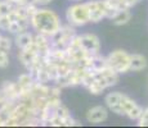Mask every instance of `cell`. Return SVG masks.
Listing matches in <instances>:
<instances>
[{"instance_id":"obj_1","label":"cell","mask_w":148,"mask_h":128,"mask_svg":"<svg viewBox=\"0 0 148 128\" xmlns=\"http://www.w3.org/2000/svg\"><path fill=\"white\" fill-rule=\"evenodd\" d=\"M61 26L59 16L48 8H38L31 17V27L36 31V33H41L48 37H52L61 28Z\"/></svg>"},{"instance_id":"obj_2","label":"cell","mask_w":148,"mask_h":128,"mask_svg":"<svg viewBox=\"0 0 148 128\" xmlns=\"http://www.w3.org/2000/svg\"><path fill=\"white\" fill-rule=\"evenodd\" d=\"M67 23L73 27H82L90 23V12L88 1H77L66 9Z\"/></svg>"},{"instance_id":"obj_3","label":"cell","mask_w":148,"mask_h":128,"mask_svg":"<svg viewBox=\"0 0 148 128\" xmlns=\"http://www.w3.org/2000/svg\"><path fill=\"white\" fill-rule=\"evenodd\" d=\"M130 62H132V54L122 49L113 50L107 55L108 67L117 72L119 74L130 72Z\"/></svg>"},{"instance_id":"obj_4","label":"cell","mask_w":148,"mask_h":128,"mask_svg":"<svg viewBox=\"0 0 148 128\" xmlns=\"http://www.w3.org/2000/svg\"><path fill=\"white\" fill-rule=\"evenodd\" d=\"M76 36H77V33H76V27L71 26L70 23L62 24L61 28L50 37L52 47L67 50V47L70 46V44L72 42V40L75 39Z\"/></svg>"},{"instance_id":"obj_5","label":"cell","mask_w":148,"mask_h":128,"mask_svg":"<svg viewBox=\"0 0 148 128\" xmlns=\"http://www.w3.org/2000/svg\"><path fill=\"white\" fill-rule=\"evenodd\" d=\"M90 23H98L103 18H107V0H89Z\"/></svg>"},{"instance_id":"obj_6","label":"cell","mask_w":148,"mask_h":128,"mask_svg":"<svg viewBox=\"0 0 148 128\" xmlns=\"http://www.w3.org/2000/svg\"><path fill=\"white\" fill-rule=\"evenodd\" d=\"M79 41H80L82 49L88 51L89 54H92V55L101 53V41H99L98 36L94 35V33H82V35H79Z\"/></svg>"},{"instance_id":"obj_7","label":"cell","mask_w":148,"mask_h":128,"mask_svg":"<svg viewBox=\"0 0 148 128\" xmlns=\"http://www.w3.org/2000/svg\"><path fill=\"white\" fill-rule=\"evenodd\" d=\"M1 92L5 95V98L8 99L9 101L17 102L21 101L22 99V90L19 87V85L17 82H4L1 86Z\"/></svg>"},{"instance_id":"obj_8","label":"cell","mask_w":148,"mask_h":128,"mask_svg":"<svg viewBox=\"0 0 148 128\" xmlns=\"http://www.w3.org/2000/svg\"><path fill=\"white\" fill-rule=\"evenodd\" d=\"M108 118V110L104 106H94L88 110L86 113V121L89 123H103Z\"/></svg>"},{"instance_id":"obj_9","label":"cell","mask_w":148,"mask_h":128,"mask_svg":"<svg viewBox=\"0 0 148 128\" xmlns=\"http://www.w3.org/2000/svg\"><path fill=\"white\" fill-rule=\"evenodd\" d=\"M17 83L19 85V87H21L22 98H23L26 93H28L31 91V89L34 87V85L36 83V79H35V77L31 74L30 72H27V73H23V74H21L18 77ZM21 100H22V99H21Z\"/></svg>"},{"instance_id":"obj_10","label":"cell","mask_w":148,"mask_h":128,"mask_svg":"<svg viewBox=\"0 0 148 128\" xmlns=\"http://www.w3.org/2000/svg\"><path fill=\"white\" fill-rule=\"evenodd\" d=\"M34 39H35V35L26 31V32H22V33H19V35H16V37H14V44H16L18 50H23L32 44Z\"/></svg>"},{"instance_id":"obj_11","label":"cell","mask_w":148,"mask_h":128,"mask_svg":"<svg viewBox=\"0 0 148 128\" xmlns=\"http://www.w3.org/2000/svg\"><path fill=\"white\" fill-rule=\"evenodd\" d=\"M147 59L146 56L140 54H132V62H130V72H139L147 68Z\"/></svg>"},{"instance_id":"obj_12","label":"cell","mask_w":148,"mask_h":128,"mask_svg":"<svg viewBox=\"0 0 148 128\" xmlns=\"http://www.w3.org/2000/svg\"><path fill=\"white\" fill-rule=\"evenodd\" d=\"M132 19V13H130L129 9H122V10H119L116 13V16L113 17L111 21L115 26H124L126 24L127 22Z\"/></svg>"},{"instance_id":"obj_13","label":"cell","mask_w":148,"mask_h":128,"mask_svg":"<svg viewBox=\"0 0 148 128\" xmlns=\"http://www.w3.org/2000/svg\"><path fill=\"white\" fill-rule=\"evenodd\" d=\"M120 105H121V109H122V115L124 116H127L130 114V112H132L133 109L136 106V102L133 100V99H130L127 95H122V99H121V102H120Z\"/></svg>"},{"instance_id":"obj_14","label":"cell","mask_w":148,"mask_h":128,"mask_svg":"<svg viewBox=\"0 0 148 128\" xmlns=\"http://www.w3.org/2000/svg\"><path fill=\"white\" fill-rule=\"evenodd\" d=\"M107 67H108L107 56L101 55V53L93 55V58H92V69L102 70V69H104V68H107Z\"/></svg>"},{"instance_id":"obj_15","label":"cell","mask_w":148,"mask_h":128,"mask_svg":"<svg viewBox=\"0 0 148 128\" xmlns=\"http://www.w3.org/2000/svg\"><path fill=\"white\" fill-rule=\"evenodd\" d=\"M122 95H124V93L117 92V91L108 93L106 98H104V102H106V105L108 106V109H112L113 106H116V105L120 104L121 99H122Z\"/></svg>"},{"instance_id":"obj_16","label":"cell","mask_w":148,"mask_h":128,"mask_svg":"<svg viewBox=\"0 0 148 128\" xmlns=\"http://www.w3.org/2000/svg\"><path fill=\"white\" fill-rule=\"evenodd\" d=\"M14 9V5L8 0H0V16H9Z\"/></svg>"},{"instance_id":"obj_17","label":"cell","mask_w":148,"mask_h":128,"mask_svg":"<svg viewBox=\"0 0 148 128\" xmlns=\"http://www.w3.org/2000/svg\"><path fill=\"white\" fill-rule=\"evenodd\" d=\"M13 41L9 37H7V36L1 35V37H0V50H4V51H8V53H9L10 49H12Z\"/></svg>"},{"instance_id":"obj_18","label":"cell","mask_w":148,"mask_h":128,"mask_svg":"<svg viewBox=\"0 0 148 128\" xmlns=\"http://www.w3.org/2000/svg\"><path fill=\"white\" fill-rule=\"evenodd\" d=\"M12 19L9 18V16H0V30L1 31H7L9 30Z\"/></svg>"},{"instance_id":"obj_19","label":"cell","mask_w":148,"mask_h":128,"mask_svg":"<svg viewBox=\"0 0 148 128\" xmlns=\"http://www.w3.org/2000/svg\"><path fill=\"white\" fill-rule=\"evenodd\" d=\"M9 65V53L0 50V68H7Z\"/></svg>"},{"instance_id":"obj_20","label":"cell","mask_w":148,"mask_h":128,"mask_svg":"<svg viewBox=\"0 0 148 128\" xmlns=\"http://www.w3.org/2000/svg\"><path fill=\"white\" fill-rule=\"evenodd\" d=\"M31 1L34 3V4L36 5V7H45V5H48V4H50V3L53 1V0H31Z\"/></svg>"},{"instance_id":"obj_21","label":"cell","mask_w":148,"mask_h":128,"mask_svg":"<svg viewBox=\"0 0 148 128\" xmlns=\"http://www.w3.org/2000/svg\"><path fill=\"white\" fill-rule=\"evenodd\" d=\"M8 1H10L13 5H23V4H27L30 0H8Z\"/></svg>"},{"instance_id":"obj_22","label":"cell","mask_w":148,"mask_h":128,"mask_svg":"<svg viewBox=\"0 0 148 128\" xmlns=\"http://www.w3.org/2000/svg\"><path fill=\"white\" fill-rule=\"evenodd\" d=\"M138 126L139 127H148V118H140V119H138Z\"/></svg>"},{"instance_id":"obj_23","label":"cell","mask_w":148,"mask_h":128,"mask_svg":"<svg viewBox=\"0 0 148 128\" xmlns=\"http://www.w3.org/2000/svg\"><path fill=\"white\" fill-rule=\"evenodd\" d=\"M126 1V4H127V7H129V9L130 8H133V7H135L136 4H138L140 0H125Z\"/></svg>"},{"instance_id":"obj_24","label":"cell","mask_w":148,"mask_h":128,"mask_svg":"<svg viewBox=\"0 0 148 128\" xmlns=\"http://www.w3.org/2000/svg\"><path fill=\"white\" fill-rule=\"evenodd\" d=\"M140 118H148V108H146V109L143 110V114H142ZM139 118V119H140Z\"/></svg>"},{"instance_id":"obj_25","label":"cell","mask_w":148,"mask_h":128,"mask_svg":"<svg viewBox=\"0 0 148 128\" xmlns=\"http://www.w3.org/2000/svg\"><path fill=\"white\" fill-rule=\"evenodd\" d=\"M70 1H75V3H77V1H81V0H70Z\"/></svg>"},{"instance_id":"obj_26","label":"cell","mask_w":148,"mask_h":128,"mask_svg":"<svg viewBox=\"0 0 148 128\" xmlns=\"http://www.w3.org/2000/svg\"><path fill=\"white\" fill-rule=\"evenodd\" d=\"M0 37H1V35H0Z\"/></svg>"}]
</instances>
